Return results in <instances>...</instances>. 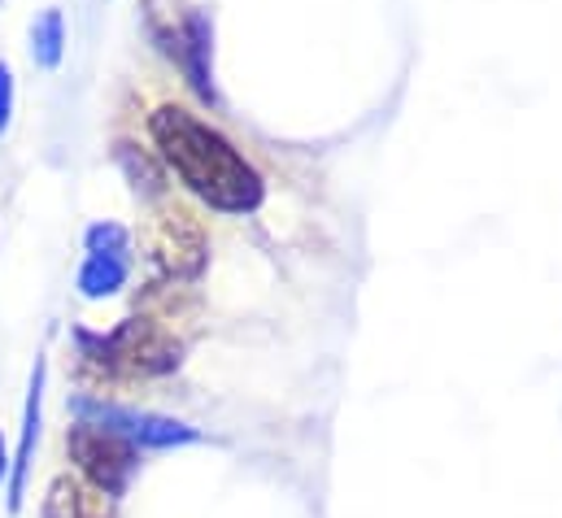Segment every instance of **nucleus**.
<instances>
[{
	"label": "nucleus",
	"mask_w": 562,
	"mask_h": 518,
	"mask_svg": "<svg viewBox=\"0 0 562 518\" xmlns=\"http://www.w3.org/2000/svg\"><path fill=\"white\" fill-rule=\"evenodd\" d=\"M40 384H44V367H35V380H31L26 427H22V462H18V480H13V506L22 502V480H26V466H31V444H35V427H40Z\"/></svg>",
	"instance_id": "nucleus-8"
},
{
	"label": "nucleus",
	"mask_w": 562,
	"mask_h": 518,
	"mask_svg": "<svg viewBox=\"0 0 562 518\" xmlns=\"http://www.w3.org/2000/svg\"><path fill=\"white\" fill-rule=\"evenodd\" d=\"M148 254L153 261L170 274V279H192V274H201V266H205V227L196 223V214L192 210H183V205H161L157 214H153V223H148Z\"/></svg>",
	"instance_id": "nucleus-3"
},
{
	"label": "nucleus",
	"mask_w": 562,
	"mask_h": 518,
	"mask_svg": "<svg viewBox=\"0 0 562 518\" xmlns=\"http://www.w3.org/2000/svg\"><path fill=\"white\" fill-rule=\"evenodd\" d=\"M61 53H66V22H61V9H44L40 22L31 26V57H35V66L57 70V66H61Z\"/></svg>",
	"instance_id": "nucleus-7"
},
{
	"label": "nucleus",
	"mask_w": 562,
	"mask_h": 518,
	"mask_svg": "<svg viewBox=\"0 0 562 518\" xmlns=\"http://www.w3.org/2000/svg\"><path fill=\"white\" fill-rule=\"evenodd\" d=\"M83 345H88L92 358H97L105 371H114V375H161V371L179 367V345H175V336H170L166 327L148 323V318L119 327V331L105 336V340L83 336Z\"/></svg>",
	"instance_id": "nucleus-2"
},
{
	"label": "nucleus",
	"mask_w": 562,
	"mask_h": 518,
	"mask_svg": "<svg viewBox=\"0 0 562 518\" xmlns=\"http://www.w3.org/2000/svg\"><path fill=\"white\" fill-rule=\"evenodd\" d=\"M88 414L101 418V427L127 436V440H144V444H179V440H192L188 427L179 423H166V418H153V414H132V409H110V405H83Z\"/></svg>",
	"instance_id": "nucleus-5"
},
{
	"label": "nucleus",
	"mask_w": 562,
	"mask_h": 518,
	"mask_svg": "<svg viewBox=\"0 0 562 518\" xmlns=\"http://www.w3.org/2000/svg\"><path fill=\"white\" fill-rule=\"evenodd\" d=\"M157 153L170 161V170L214 210H258L262 205V179L258 170L232 148L227 135L205 127L196 114L179 110V105H161L148 119Z\"/></svg>",
	"instance_id": "nucleus-1"
},
{
	"label": "nucleus",
	"mask_w": 562,
	"mask_h": 518,
	"mask_svg": "<svg viewBox=\"0 0 562 518\" xmlns=\"http://www.w3.org/2000/svg\"><path fill=\"white\" fill-rule=\"evenodd\" d=\"M0 475H4V444H0Z\"/></svg>",
	"instance_id": "nucleus-11"
},
{
	"label": "nucleus",
	"mask_w": 562,
	"mask_h": 518,
	"mask_svg": "<svg viewBox=\"0 0 562 518\" xmlns=\"http://www.w3.org/2000/svg\"><path fill=\"white\" fill-rule=\"evenodd\" d=\"M88 254H127V232L105 223V227H92L88 232Z\"/></svg>",
	"instance_id": "nucleus-9"
},
{
	"label": "nucleus",
	"mask_w": 562,
	"mask_h": 518,
	"mask_svg": "<svg viewBox=\"0 0 562 518\" xmlns=\"http://www.w3.org/2000/svg\"><path fill=\"white\" fill-rule=\"evenodd\" d=\"M70 458L79 462V471L97 484V493H123L132 471H136V449L127 436L110 431V427H97V423H79L70 431Z\"/></svg>",
	"instance_id": "nucleus-4"
},
{
	"label": "nucleus",
	"mask_w": 562,
	"mask_h": 518,
	"mask_svg": "<svg viewBox=\"0 0 562 518\" xmlns=\"http://www.w3.org/2000/svg\"><path fill=\"white\" fill-rule=\"evenodd\" d=\"M9 114H13V75H9V66L0 61V135L9 127Z\"/></svg>",
	"instance_id": "nucleus-10"
},
{
	"label": "nucleus",
	"mask_w": 562,
	"mask_h": 518,
	"mask_svg": "<svg viewBox=\"0 0 562 518\" xmlns=\"http://www.w3.org/2000/svg\"><path fill=\"white\" fill-rule=\"evenodd\" d=\"M127 283V258L123 254H92L79 270V292L83 296H110Z\"/></svg>",
	"instance_id": "nucleus-6"
}]
</instances>
